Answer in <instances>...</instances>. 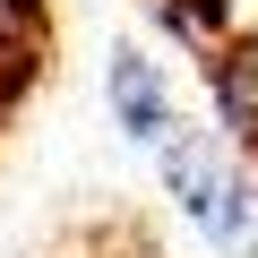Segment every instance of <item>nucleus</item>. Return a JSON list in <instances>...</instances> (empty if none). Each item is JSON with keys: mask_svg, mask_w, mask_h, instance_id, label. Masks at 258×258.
Listing matches in <instances>:
<instances>
[{"mask_svg": "<svg viewBox=\"0 0 258 258\" xmlns=\"http://www.w3.org/2000/svg\"><path fill=\"white\" fill-rule=\"evenodd\" d=\"M147 9H155L172 35H189V43H215V35L232 26V9H224V0H147Z\"/></svg>", "mask_w": 258, "mask_h": 258, "instance_id": "nucleus-3", "label": "nucleus"}, {"mask_svg": "<svg viewBox=\"0 0 258 258\" xmlns=\"http://www.w3.org/2000/svg\"><path fill=\"white\" fill-rule=\"evenodd\" d=\"M103 103H112V120L129 129L138 147H172L181 138V112H172V86H164V69L138 52V43H112V60H103Z\"/></svg>", "mask_w": 258, "mask_h": 258, "instance_id": "nucleus-2", "label": "nucleus"}, {"mask_svg": "<svg viewBox=\"0 0 258 258\" xmlns=\"http://www.w3.org/2000/svg\"><path fill=\"white\" fill-rule=\"evenodd\" d=\"M164 189L181 198V215L224 258H258V181H241V164L207 138V129H181L164 147Z\"/></svg>", "mask_w": 258, "mask_h": 258, "instance_id": "nucleus-1", "label": "nucleus"}]
</instances>
